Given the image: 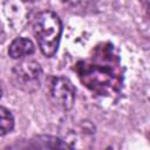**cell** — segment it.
I'll return each instance as SVG.
<instances>
[{"label":"cell","mask_w":150,"mask_h":150,"mask_svg":"<svg viewBox=\"0 0 150 150\" xmlns=\"http://www.w3.org/2000/svg\"><path fill=\"white\" fill-rule=\"evenodd\" d=\"M33 32L43 55L52 57L59 48L62 33L59 16L50 11L39 13L33 22Z\"/></svg>","instance_id":"cell-1"},{"label":"cell","mask_w":150,"mask_h":150,"mask_svg":"<svg viewBox=\"0 0 150 150\" xmlns=\"http://www.w3.org/2000/svg\"><path fill=\"white\" fill-rule=\"evenodd\" d=\"M12 80L19 89L33 93L39 89L41 84L42 68L36 61L23 60L12 69Z\"/></svg>","instance_id":"cell-2"},{"label":"cell","mask_w":150,"mask_h":150,"mask_svg":"<svg viewBox=\"0 0 150 150\" xmlns=\"http://www.w3.org/2000/svg\"><path fill=\"white\" fill-rule=\"evenodd\" d=\"M49 93L52 101L61 109L69 110L74 105L75 88L73 83L62 76L53 77L49 86Z\"/></svg>","instance_id":"cell-3"},{"label":"cell","mask_w":150,"mask_h":150,"mask_svg":"<svg viewBox=\"0 0 150 150\" xmlns=\"http://www.w3.org/2000/svg\"><path fill=\"white\" fill-rule=\"evenodd\" d=\"M4 13L14 29H22L27 21L28 12L21 0H6L4 4Z\"/></svg>","instance_id":"cell-4"},{"label":"cell","mask_w":150,"mask_h":150,"mask_svg":"<svg viewBox=\"0 0 150 150\" xmlns=\"http://www.w3.org/2000/svg\"><path fill=\"white\" fill-rule=\"evenodd\" d=\"M35 50L34 43L26 38H16L8 47V55L12 59H23L29 56Z\"/></svg>","instance_id":"cell-5"},{"label":"cell","mask_w":150,"mask_h":150,"mask_svg":"<svg viewBox=\"0 0 150 150\" xmlns=\"http://www.w3.org/2000/svg\"><path fill=\"white\" fill-rule=\"evenodd\" d=\"M33 146L38 148H69V145L60 138L53 136H38L32 139Z\"/></svg>","instance_id":"cell-6"},{"label":"cell","mask_w":150,"mask_h":150,"mask_svg":"<svg viewBox=\"0 0 150 150\" xmlns=\"http://www.w3.org/2000/svg\"><path fill=\"white\" fill-rule=\"evenodd\" d=\"M14 128V118L11 111L0 105V136L9 134Z\"/></svg>","instance_id":"cell-7"},{"label":"cell","mask_w":150,"mask_h":150,"mask_svg":"<svg viewBox=\"0 0 150 150\" xmlns=\"http://www.w3.org/2000/svg\"><path fill=\"white\" fill-rule=\"evenodd\" d=\"M60 4L69 12L79 13L87 8L88 0H59Z\"/></svg>","instance_id":"cell-8"},{"label":"cell","mask_w":150,"mask_h":150,"mask_svg":"<svg viewBox=\"0 0 150 150\" xmlns=\"http://www.w3.org/2000/svg\"><path fill=\"white\" fill-rule=\"evenodd\" d=\"M0 97H1V88H0Z\"/></svg>","instance_id":"cell-9"},{"label":"cell","mask_w":150,"mask_h":150,"mask_svg":"<svg viewBox=\"0 0 150 150\" xmlns=\"http://www.w3.org/2000/svg\"><path fill=\"white\" fill-rule=\"evenodd\" d=\"M29 1H39V0H29Z\"/></svg>","instance_id":"cell-10"}]
</instances>
